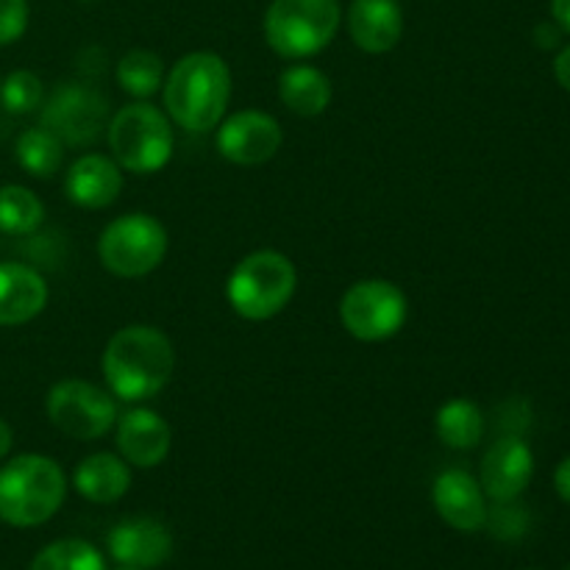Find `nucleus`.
I'll return each instance as SVG.
<instances>
[{"mask_svg":"<svg viewBox=\"0 0 570 570\" xmlns=\"http://www.w3.org/2000/svg\"><path fill=\"white\" fill-rule=\"evenodd\" d=\"M106 139L117 165L137 176L159 173L173 156L170 117L148 100H137L115 111L106 126Z\"/></svg>","mask_w":570,"mask_h":570,"instance_id":"4","label":"nucleus"},{"mask_svg":"<svg viewBox=\"0 0 570 570\" xmlns=\"http://www.w3.org/2000/svg\"><path fill=\"white\" fill-rule=\"evenodd\" d=\"M106 115H109V104L104 95L78 81L59 83L48 104H42V126L70 148L92 145L106 128Z\"/></svg>","mask_w":570,"mask_h":570,"instance_id":"10","label":"nucleus"},{"mask_svg":"<svg viewBox=\"0 0 570 570\" xmlns=\"http://www.w3.org/2000/svg\"><path fill=\"white\" fill-rule=\"evenodd\" d=\"M340 20V0H273L265 14V39L282 59H309L332 45Z\"/></svg>","mask_w":570,"mask_h":570,"instance_id":"6","label":"nucleus"},{"mask_svg":"<svg viewBox=\"0 0 570 570\" xmlns=\"http://www.w3.org/2000/svg\"><path fill=\"white\" fill-rule=\"evenodd\" d=\"M0 104L11 115H31V111L42 109L45 104V87L39 81L37 72L31 70H14L3 78L0 83Z\"/></svg>","mask_w":570,"mask_h":570,"instance_id":"26","label":"nucleus"},{"mask_svg":"<svg viewBox=\"0 0 570 570\" xmlns=\"http://www.w3.org/2000/svg\"><path fill=\"white\" fill-rule=\"evenodd\" d=\"M165 61L154 50H128L120 61H117V83L122 92H128L137 100L154 98L165 83Z\"/></svg>","mask_w":570,"mask_h":570,"instance_id":"23","label":"nucleus"},{"mask_svg":"<svg viewBox=\"0 0 570 570\" xmlns=\"http://www.w3.org/2000/svg\"><path fill=\"white\" fill-rule=\"evenodd\" d=\"M434 432L440 443L454 451L476 449L484 438V415L473 401L451 399L434 415Z\"/></svg>","mask_w":570,"mask_h":570,"instance_id":"21","label":"nucleus"},{"mask_svg":"<svg viewBox=\"0 0 570 570\" xmlns=\"http://www.w3.org/2000/svg\"><path fill=\"white\" fill-rule=\"evenodd\" d=\"M432 504L438 515L456 532L473 534L488 523V501L479 479L462 468H449L432 484Z\"/></svg>","mask_w":570,"mask_h":570,"instance_id":"14","label":"nucleus"},{"mask_svg":"<svg viewBox=\"0 0 570 570\" xmlns=\"http://www.w3.org/2000/svg\"><path fill=\"white\" fill-rule=\"evenodd\" d=\"M45 220V206L37 195L20 184L0 187V232L11 237L33 234Z\"/></svg>","mask_w":570,"mask_h":570,"instance_id":"24","label":"nucleus"},{"mask_svg":"<svg viewBox=\"0 0 570 570\" xmlns=\"http://www.w3.org/2000/svg\"><path fill=\"white\" fill-rule=\"evenodd\" d=\"M534 476V454L521 434L493 440L479 465V484L493 501H518Z\"/></svg>","mask_w":570,"mask_h":570,"instance_id":"12","label":"nucleus"},{"mask_svg":"<svg viewBox=\"0 0 570 570\" xmlns=\"http://www.w3.org/2000/svg\"><path fill=\"white\" fill-rule=\"evenodd\" d=\"M117 451L131 468H156L167 460L173 449V429L159 412L128 410L117 415Z\"/></svg>","mask_w":570,"mask_h":570,"instance_id":"15","label":"nucleus"},{"mask_svg":"<svg viewBox=\"0 0 570 570\" xmlns=\"http://www.w3.org/2000/svg\"><path fill=\"white\" fill-rule=\"evenodd\" d=\"M554 76H557V81H560V87L566 89V92H570V45H566V48L557 53Z\"/></svg>","mask_w":570,"mask_h":570,"instance_id":"30","label":"nucleus"},{"mask_svg":"<svg viewBox=\"0 0 570 570\" xmlns=\"http://www.w3.org/2000/svg\"><path fill=\"white\" fill-rule=\"evenodd\" d=\"M348 37L365 53H387L401 42L404 11L399 0H351L345 14Z\"/></svg>","mask_w":570,"mask_h":570,"instance_id":"17","label":"nucleus"},{"mask_svg":"<svg viewBox=\"0 0 570 570\" xmlns=\"http://www.w3.org/2000/svg\"><path fill=\"white\" fill-rule=\"evenodd\" d=\"M406 295L387 278H362L345 289L340 301V321L351 337L362 343H382L395 337L406 323Z\"/></svg>","mask_w":570,"mask_h":570,"instance_id":"8","label":"nucleus"},{"mask_svg":"<svg viewBox=\"0 0 570 570\" xmlns=\"http://www.w3.org/2000/svg\"><path fill=\"white\" fill-rule=\"evenodd\" d=\"M167 256V232L154 215H120L100 232L98 259L120 278H142Z\"/></svg>","mask_w":570,"mask_h":570,"instance_id":"7","label":"nucleus"},{"mask_svg":"<svg viewBox=\"0 0 570 570\" xmlns=\"http://www.w3.org/2000/svg\"><path fill=\"white\" fill-rule=\"evenodd\" d=\"M67 476L45 454H20L0 468V521L14 529L48 523L61 510Z\"/></svg>","mask_w":570,"mask_h":570,"instance_id":"3","label":"nucleus"},{"mask_svg":"<svg viewBox=\"0 0 570 570\" xmlns=\"http://www.w3.org/2000/svg\"><path fill=\"white\" fill-rule=\"evenodd\" d=\"M284 142L278 120L267 111L243 109L217 122L215 145L223 159L239 167H256L271 161Z\"/></svg>","mask_w":570,"mask_h":570,"instance_id":"11","label":"nucleus"},{"mask_svg":"<svg viewBox=\"0 0 570 570\" xmlns=\"http://www.w3.org/2000/svg\"><path fill=\"white\" fill-rule=\"evenodd\" d=\"M106 387L128 404L156 399L176 371V348L156 326H126L111 334L100 360Z\"/></svg>","mask_w":570,"mask_h":570,"instance_id":"1","label":"nucleus"},{"mask_svg":"<svg viewBox=\"0 0 570 570\" xmlns=\"http://www.w3.org/2000/svg\"><path fill=\"white\" fill-rule=\"evenodd\" d=\"M48 417L70 440L92 443L117 423V404L109 390L81 379H67L50 387Z\"/></svg>","mask_w":570,"mask_h":570,"instance_id":"9","label":"nucleus"},{"mask_svg":"<svg viewBox=\"0 0 570 570\" xmlns=\"http://www.w3.org/2000/svg\"><path fill=\"white\" fill-rule=\"evenodd\" d=\"M484 527H490L495 538L515 540L529 529V515L515 501H495V510H488V523Z\"/></svg>","mask_w":570,"mask_h":570,"instance_id":"27","label":"nucleus"},{"mask_svg":"<svg viewBox=\"0 0 570 570\" xmlns=\"http://www.w3.org/2000/svg\"><path fill=\"white\" fill-rule=\"evenodd\" d=\"M117 570H137V568H126V566H120Z\"/></svg>","mask_w":570,"mask_h":570,"instance_id":"33","label":"nucleus"},{"mask_svg":"<svg viewBox=\"0 0 570 570\" xmlns=\"http://www.w3.org/2000/svg\"><path fill=\"white\" fill-rule=\"evenodd\" d=\"M278 98L293 115L317 117L332 104V81L312 65H293L278 76Z\"/></svg>","mask_w":570,"mask_h":570,"instance_id":"20","label":"nucleus"},{"mask_svg":"<svg viewBox=\"0 0 570 570\" xmlns=\"http://www.w3.org/2000/svg\"><path fill=\"white\" fill-rule=\"evenodd\" d=\"M298 273L278 250H254L232 271L226 295L232 309L245 321H271L293 301Z\"/></svg>","mask_w":570,"mask_h":570,"instance_id":"5","label":"nucleus"},{"mask_svg":"<svg viewBox=\"0 0 570 570\" xmlns=\"http://www.w3.org/2000/svg\"><path fill=\"white\" fill-rule=\"evenodd\" d=\"M31 570H106V560L87 540L67 538L45 546L33 557Z\"/></svg>","mask_w":570,"mask_h":570,"instance_id":"25","label":"nucleus"},{"mask_svg":"<svg viewBox=\"0 0 570 570\" xmlns=\"http://www.w3.org/2000/svg\"><path fill=\"white\" fill-rule=\"evenodd\" d=\"M28 28V0H0V45H11Z\"/></svg>","mask_w":570,"mask_h":570,"instance_id":"28","label":"nucleus"},{"mask_svg":"<svg viewBox=\"0 0 570 570\" xmlns=\"http://www.w3.org/2000/svg\"><path fill=\"white\" fill-rule=\"evenodd\" d=\"M165 111L184 131L204 134L217 128L232 100V70L223 56L195 50L181 56L161 83Z\"/></svg>","mask_w":570,"mask_h":570,"instance_id":"2","label":"nucleus"},{"mask_svg":"<svg viewBox=\"0 0 570 570\" xmlns=\"http://www.w3.org/2000/svg\"><path fill=\"white\" fill-rule=\"evenodd\" d=\"M554 488H557V495H560L566 504H570V456L557 465L554 471Z\"/></svg>","mask_w":570,"mask_h":570,"instance_id":"29","label":"nucleus"},{"mask_svg":"<svg viewBox=\"0 0 570 570\" xmlns=\"http://www.w3.org/2000/svg\"><path fill=\"white\" fill-rule=\"evenodd\" d=\"M17 165L33 178H53L59 173L61 159H65V145L56 137L53 131H48L45 126L26 128V131L17 137L14 145Z\"/></svg>","mask_w":570,"mask_h":570,"instance_id":"22","label":"nucleus"},{"mask_svg":"<svg viewBox=\"0 0 570 570\" xmlns=\"http://www.w3.org/2000/svg\"><path fill=\"white\" fill-rule=\"evenodd\" d=\"M72 488L89 504H115L131 488V465L120 454H109V451L89 454L76 465Z\"/></svg>","mask_w":570,"mask_h":570,"instance_id":"19","label":"nucleus"},{"mask_svg":"<svg viewBox=\"0 0 570 570\" xmlns=\"http://www.w3.org/2000/svg\"><path fill=\"white\" fill-rule=\"evenodd\" d=\"M551 17L562 31L570 33V0H551Z\"/></svg>","mask_w":570,"mask_h":570,"instance_id":"31","label":"nucleus"},{"mask_svg":"<svg viewBox=\"0 0 570 570\" xmlns=\"http://www.w3.org/2000/svg\"><path fill=\"white\" fill-rule=\"evenodd\" d=\"M0 83H3V78H0Z\"/></svg>","mask_w":570,"mask_h":570,"instance_id":"34","label":"nucleus"},{"mask_svg":"<svg viewBox=\"0 0 570 570\" xmlns=\"http://www.w3.org/2000/svg\"><path fill=\"white\" fill-rule=\"evenodd\" d=\"M65 193L81 209H106L122 193V167L104 154L78 156L65 173Z\"/></svg>","mask_w":570,"mask_h":570,"instance_id":"16","label":"nucleus"},{"mask_svg":"<svg viewBox=\"0 0 570 570\" xmlns=\"http://www.w3.org/2000/svg\"><path fill=\"white\" fill-rule=\"evenodd\" d=\"M11 443H14V434H11V426L3 421V417H0V460H3V456L9 454Z\"/></svg>","mask_w":570,"mask_h":570,"instance_id":"32","label":"nucleus"},{"mask_svg":"<svg viewBox=\"0 0 570 570\" xmlns=\"http://www.w3.org/2000/svg\"><path fill=\"white\" fill-rule=\"evenodd\" d=\"M106 549L117 566L150 570L170 560L173 534L161 521L148 515L120 521L106 538Z\"/></svg>","mask_w":570,"mask_h":570,"instance_id":"13","label":"nucleus"},{"mask_svg":"<svg viewBox=\"0 0 570 570\" xmlns=\"http://www.w3.org/2000/svg\"><path fill=\"white\" fill-rule=\"evenodd\" d=\"M48 304V282L42 273L20 262H0V326L31 323Z\"/></svg>","mask_w":570,"mask_h":570,"instance_id":"18","label":"nucleus"},{"mask_svg":"<svg viewBox=\"0 0 570 570\" xmlns=\"http://www.w3.org/2000/svg\"><path fill=\"white\" fill-rule=\"evenodd\" d=\"M568 570H570V568H568Z\"/></svg>","mask_w":570,"mask_h":570,"instance_id":"35","label":"nucleus"}]
</instances>
